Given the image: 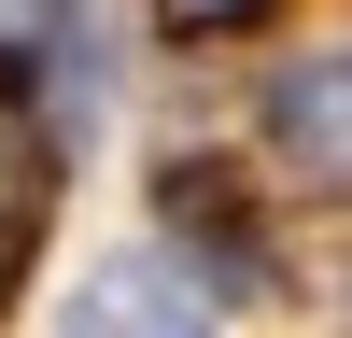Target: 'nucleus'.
Wrapping results in <instances>:
<instances>
[{"label":"nucleus","instance_id":"nucleus-1","mask_svg":"<svg viewBox=\"0 0 352 338\" xmlns=\"http://www.w3.org/2000/svg\"><path fill=\"white\" fill-rule=\"evenodd\" d=\"M282 155H296L310 183L352 197V43H324V56L282 71Z\"/></svg>","mask_w":352,"mask_h":338},{"label":"nucleus","instance_id":"nucleus-2","mask_svg":"<svg viewBox=\"0 0 352 338\" xmlns=\"http://www.w3.org/2000/svg\"><path fill=\"white\" fill-rule=\"evenodd\" d=\"M99 338H212V310H197L169 268H113L99 282Z\"/></svg>","mask_w":352,"mask_h":338},{"label":"nucleus","instance_id":"nucleus-3","mask_svg":"<svg viewBox=\"0 0 352 338\" xmlns=\"http://www.w3.org/2000/svg\"><path fill=\"white\" fill-rule=\"evenodd\" d=\"M28 225H43V141H28V113L0 99V268L28 254Z\"/></svg>","mask_w":352,"mask_h":338},{"label":"nucleus","instance_id":"nucleus-4","mask_svg":"<svg viewBox=\"0 0 352 338\" xmlns=\"http://www.w3.org/2000/svg\"><path fill=\"white\" fill-rule=\"evenodd\" d=\"M155 14H169V28H254L268 0H155Z\"/></svg>","mask_w":352,"mask_h":338},{"label":"nucleus","instance_id":"nucleus-5","mask_svg":"<svg viewBox=\"0 0 352 338\" xmlns=\"http://www.w3.org/2000/svg\"><path fill=\"white\" fill-rule=\"evenodd\" d=\"M43 28H56V0H0V56H28Z\"/></svg>","mask_w":352,"mask_h":338}]
</instances>
